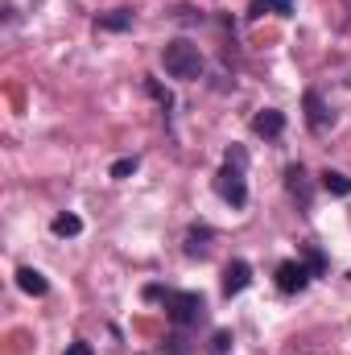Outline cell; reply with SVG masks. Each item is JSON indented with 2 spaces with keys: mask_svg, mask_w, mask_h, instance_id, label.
I'll return each mask as SVG.
<instances>
[{
  "mask_svg": "<svg viewBox=\"0 0 351 355\" xmlns=\"http://www.w3.org/2000/svg\"><path fill=\"white\" fill-rule=\"evenodd\" d=\"M162 67H166L174 79H198V75H203V54H198L194 42L178 37V42H170V46L162 50Z\"/></svg>",
  "mask_w": 351,
  "mask_h": 355,
  "instance_id": "6da1fadb",
  "label": "cell"
},
{
  "mask_svg": "<svg viewBox=\"0 0 351 355\" xmlns=\"http://www.w3.org/2000/svg\"><path fill=\"white\" fill-rule=\"evenodd\" d=\"M203 314H207V302H203V293H182V289H170L166 293V318L174 322V327H194V322H203Z\"/></svg>",
  "mask_w": 351,
  "mask_h": 355,
  "instance_id": "7a4b0ae2",
  "label": "cell"
},
{
  "mask_svg": "<svg viewBox=\"0 0 351 355\" xmlns=\"http://www.w3.org/2000/svg\"><path fill=\"white\" fill-rule=\"evenodd\" d=\"M215 194H219L223 202H232V207H244V202H248L244 170H240V166H223V170L215 174Z\"/></svg>",
  "mask_w": 351,
  "mask_h": 355,
  "instance_id": "3957f363",
  "label": "cell"
},
{
  "mask_svg": "<svg viewBox=\"0 0 351 355\" xmlns=\"http://www.w3.org/2000/svg\"><path fill=\"white\" fill-rule=\"evenodd\" d=\"M310 265H302V261H281L277 265V289L281 293H302L306 285H310Z\"/></svg>",
  "mask_w": 351,
  "mask_h": 355,
  "instance_id": "277c9868",
  "label": "cell"
},
{
  "mask_svg": "<svg viewBox=\"0 0 351 355\" xmlns=\"http://www.w3.org/2000/svg\"><path fill=\"white\" fill-rule=\"evenodd\" d=\"M252 285V265L248 261H228L223 265V297H236Z\"/></svg>",
  "mask_w": 351,
  "mask_h": 355,
  "instance_id": "5b68a950",
  "label": "cell"
},
{
  "mask_svg": "<svg viewBox=\"0 0 351 355\" xmlns=\"http://www.w3.org/2000/svg\"><path fill=\"white\" fill-rule=\"evenodd\" d=\"M306 120H310L314 132H327L335 124V112H327V103H323L318 91H306Z\"/></svg>",
  "mask_w": 351,
  "mask_h": 355,
  "instance_id": "8992f818",
  "label": "cell"
},
{
  "mask_svg": "<svg viewBox=\"0 0 351 355\" xmlns=\"http://www.w3.org/2000/svg\"><path fill=\"white\" fill-rule=\"evenodd\" d=\"M285 190H289V194H293L302 207H310V202H314L310 178H306V170H302V166H289V170H285Z\"/></svg>",
  "mask_w": 351,
  "mask_h": 355,
  "instance_id": "52a82bcc",
  "label": "cell"
},
{
  "mask_svg": "<svg viewBox=\"0 0 351 355\" xmlns=\"http://www.w3.org/2000/svg\"><path fill=\"white\" fill-rule=\"evenodd\" d=\"M252 132L257 137H281L285 132V112H277V107H264L252 116Z\"/></svg>",
  "mask_w": 351,
  "mask_h": 355,
  "instance_id": "ba28073f",
  "label": "cell"
},
{
  "mask_svg": "<svg viewBox=\"0 0 351 355\" xmlns=\"http://www.w3.org/2000/svg\"><path fill=\"white\" fill-rule=\"evenodd\" d=\"M95 29H108V33H124V29H132V8L99 12V17H95Z\"/></svg>",
  "mask_w": 351,
  "mask_h": 355,
  "instance_id": "9c48e42d",
  "label": "cell"
},
{
  "mask_svg": "<svg viewBox=\"0 0 351 355\" xmlns=\"http://www.w3.org/2000/svg\"><path fill=\"white\" fill-rule=\"evenodd\" d=\"M17 285H21V289H25L29 297H42V293L50 289V281H46V277H42L37 268H17Z\"/></svg>",
  "mask_w": 351,
  "mask_h": 355,
  "instance_id": "30bf717a",
  "label": "cell"
},
{
  "mask_svg": "<svg viewBox=\"0 0 351 355\" xmlns=\"http://www.w3.org/2000/svg\"><path fill=\"white\" fill-rule=\"evenodd\" d=\"M323 190L335 194V198H348L351 194V178L343 170H323Z\"/></svg>",
  "mask_w": 351,
  "mask_h": 355,
  "instance_id": "8fae6325",
  "label": "cell"
},
{
  "mask_svg": "<svg viewBox=\"0 0 351 355\" xmlns=\"http://www.w3.org/2000/svg\"><path fill=\"white\" fill-rule=\"evenodd\" d=\"M207 240H211L207 227H190V236H186V257H207Z\"/></svg>",
  "mask_w": 351,
  "mask_h": 355,
  "instance_id": "7c38bea8",
  "label": "cell"
},
{
  "mask_svg": "<svg viewBox=\"0 0 351 355\" xmlns=\"http://www.w3.org/2000/svg\"><path fill=\"white\" fill-rule=\"evenodd\" d=\"M50 227H54V236L67 240V236H79V232H83V219H79V215H58Z\"/></svg>",
  "mask_w": 351,
  "mask_h": 355,
  "instance_id": "4fadbf2b",
  "label": "cell"
},
{
  "mask_svg": "<svg viewBox=\"0 0 351 355\" xmlns=\"http://www.w3.org/2000/svg\"><path fill=\"white\" fill-rule=\"evenodd\" d=\"M302 257H306V265H310L314 277H323V272H327V257H323L318 248H302Z\"/></svg>",
  "mask_w": 351,
  "mask_h": 355,
  "instance_id": "5bb4252c",
  "label": "cell"
},
{
  "mask_svg": "<svg viewBox=\"0 0 351 355\" xmlns=\"http://www.w3.org/2000/svg\"><path fill=\"white\" fill-rule=\"evenodd\" d=\"M211 347H215V355H228V352H232V331H215Z\"/></svg>",
  "mask_w": 351,
  "mask_h": 355,
  "instance_id": "9a60e30c",
  "label": "cell"
},
{
  "mask_svg": "<svg viewBox=\"0 0 351 355\" xmlns=\"http://www.w3.org/2000/svg\"><path fill=\"white\" fill-rule=\"evenodd\" d=\"M145 87H149V95H153V99H157V103H162V107H170V103H174V95H170V91L162 87V83H153V79H149V83H145Z\"/></svg>",
  "mask_w": 351,
  "mask_h": 355,
  "instance_id": "2e32d148",
  "label": "cell"
},
{
  "mask_svg": "<svg viewBox=\"0 0 351 355\" xmlns=\"http://www.w3.org/2000/svg\"><path fill=\"white\" fill-rule=\"evenodd\" d=\"M128 174H137V157H120L112 166V178H128Z\"/></svg>",
  "mask_w": 351,
  "mask_h": 355,
  "instance_id": "e0dca14e",
  "label": "cell"
},
{
  "mask_svg": "<svg viewBox=\"0 0 351 355\" xmlns=\"http://www.w3.org/2000/svg\"><path fill=\"white\" fill-rule=\"evenodd\" d=\"M268 12H277V17H293V0H268Z\"/></svg>",
  "mask_w": 351,
  "mask_h": 355,
  "instance_id": "ac0fdd59",
  "label": "cell"
},
{
  "mask_svg": "<svg viewBox=\"0 0 351 355\" xmlns=\"http://www.w3.org/2000/svg\"><path fill=\"white\" fill-rule=\"evenodd\" d=\"M244 162H248L244 149H228V166H240V170H244Z\"/></svg>",
  "mask_w": 351,
  "mask_h": 355,
  "instance_id": "d6986e66",
  "label": "cell"
},
{
  "mask_svg": "<svg viewBox=\"0 0 351 355\" xmlns=\"http://www.w3.org/2000/svg\"><path fill=\"white\" fill-rule=\"evenodd\" d=\"M67 355H95V352H91V343L79 339V343H71V347H67Z\"/></svg>",
  "mask_w": 351,
  "mask_h": 355,
  "instance_id": "ffe728a7",
  "label": "cell"
},
{
  "mask_svg": "<svg viewBox=\"0 0 351 355\" xmlns=\"http://www.w3.org/2000/svg\"><path fill=\"white\" fill-rule=\"evenodd\" d=\"M264 12H268V0H252V8H248V17L257 21V17H264Z\"/></svg>",
  "mask_w": 351,
  "mask_h": 355,
  "instance_id": "44dd1931",
  "label": "cell"
},
{
  "mask_svg": "<svg viewBox=\"0 0 351 355\" xmlns=\"http://www.w3.org/2000/svg\"><path fill=\"white\" fill-rule=\"evenodd\" d=\"M348 277H351V272H348Z\"/></svg>",
  "mask_w": 351,
  "mask_h": 355,
  "instance_id": "7402d4cb",
  "label": "cell"
}]
</instances>
